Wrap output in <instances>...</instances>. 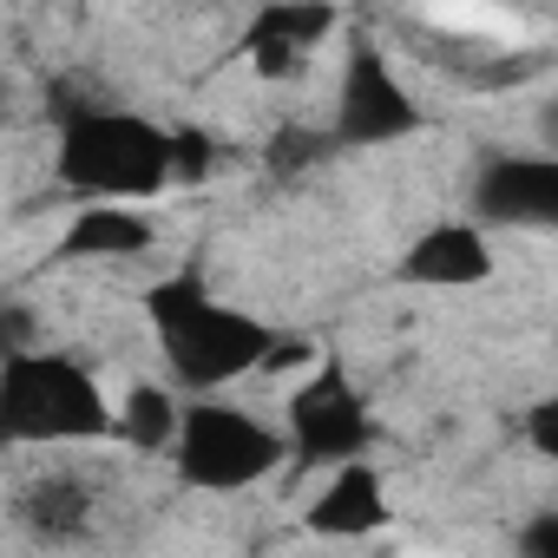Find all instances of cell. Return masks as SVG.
<instances>
[{
	"label": "cell",
	"instance_id": "17",
	"mask_svg": "<svg viewBox=\"0 0 558 558\" xmlns=\"http://www.w3.org/2000/svg\"><path fill=\"white\" fill-rule=\"evenodd\" d=\"M519 551H525V558H558V512H538V519H525V532H519Z\"/></svg>",
	"mask_w": 558,
	"mask_h": 558
},
{
	"label": "cell",
	"instance_id": "2",
	"mask_svg": "<svg viewBox=\"0 0 558 558\" xmlns=\"http://www.w3.org/2000/svg\"><path fill=\"white\" fill-rule=\"evenodd\" d=\"M178 178V138L138 112H73L60 119V184L93 197V204H125L151 197Z\"/></svg>",
	"mask_w": 558,
	"mask_h": 558
},
{
	"label": "cell",
	"instance_id": "4",
	"mask_svg": "<svg viewBox=\"0 0 558 558\" xmlns=\"http://www.w3.org/2000/svg\"><path fill=\"white\" fill-rule=\"evenodd\" d=\"M283 434H269L256 414L230 408V401H191L184 408V434H178V473L204 493H236L263 473L283 466Z\"/></svg>",
	"mask_w": 558,
	"mask_h": 558
},
{
	"label": "cell",
	"instance_id": "14",
	"mask_svg": "<svg viewBox=\"0 0 558 558\" xmlns=\"http://www.w3.org/2000/svg\"><path fill=\"white\" fill-rule=\"evenodd\" d=\"M329 145H336V138H323V132H310V125H290V132H276L269 165H276V171H303V165H316Z\"/></svg>",
	"mask_w": 558,
	"mask_h": 558
},
{
	"label": "cell",
	"instance_id": "16",
	"mask_svg": "<svg viewBox=\"0 0 558 558\" xmlns=\"http://www.w3.org/2000/svg\"><path fill=\"white\" fill-rule=\"evenodd\" d=\"M525 440H532L545 460H558V395H551V401H538V408L525 414Z\"/></svg>",
	"mask_w": 558,
	"mask_h": 558
},
{
	"label": "cell",
	"instance_id": "1",
	"mask_svg": "<svg viewBox=\"0 0 558 558\" xmlns=\"http://www.w3.org/2000/svg\"><path fill=\"white\" fill-rule=\"evenodd\" d=\"M145 310H151V329H158V342H165L171 375H178L191 395H204V401H210L217 388H230L236 375H250L256 362L269 368V355H276L269 323H256V316L217 303V296L204 290L197 269L165 276V283L145 296Z\"/></svg>",
	"mask_w": 558,
	"mask_h": 558
},
{
	"label": "cell",
	"instance_id": "9",
	"mask_svg": "<svg viewBox=\"0 0 558 558\" xmlns=\"http://www.w3.org/2000/svg\"><path fill=\"white\" fill-rule=\"evenodd\" d=\"M329 34H336V8H263V14L250 21L243 53L256 60L263 80H283V73H296L303 53H316Z\"/></svg>",
	"mask_w": 558,
	"mask_h": 558
},
{
	"label": "cell",
	"instance_id": "11",
	"mask_svg": "<svg viewBox=\"0 0 558 558\" xmlns=\"http://www.w3.org/2000/svg\"><path fill=\"white\" fill-rule=\"evenodd\" d=\"M145 243H151V223L138 210H119V204H86L60 236L66 256H138Z\"/></svg>",
	"mask_w": 558,
	"mask_h": 558
},
{
	"label": "cell",
	"instance_id": "8",
	"mask_svg": "<svg viewBox=\"0 0 558 558\" xmlns=\"http://www.w3.org/2000/svg\"><path fill=\"white\" fill-rule=\"evenodd\" d=\"M486 276H493V250L480 223H434L401 256V283H421V290H466V283H486Z\"/></svg>",
	"mask_w": 558,
	"mask_h": 558
},
{
	"label": "cell",
	"instance_id": "3",
	"mask_svg": "<svg viewBox=\"0 0 558 558\" xmlns=\"http://www.w3.org/2000/svg\"><path fill=\"white\" fill-rule=\"evenodd\" d=\"M0 427H8V440H99L119 434V414L73 355L27 349L0 368Z\"/></svg>",
	"mask_w": 558,
	"mask_h": 558
},
{
	"label": "cell",
	"instance_id": "15",
	"mask_svg": "<svg viewBox=\"0 0 558 558\" xmlns=\"http://www.w3.org/2000/svg\"><path fill=\"white\" fill-rule=\"evenodd\" d=\"M171 138H178V178H184V184H197V178L210 171L217 145H210L204 132H191V125H184V132H171Z\"/></svg>",
	"mask_w": 558,
	"mask_h": 558
},
{
	"label": "cell",
	"instance_id": "12",
	"mask_svg": "<svg viewBox=\"0 0 558 558\" xmlns=\"http://www.w3.org/2000/svg\"><path fill=\"white\" fill-rule=\"evenodd\" d=\"M119 434H125L138 453L178 447V434H184V408H178L158 381H138V388L125 395V408H119Z\"/></svg>",
	"mask_w": 558,
	"mask_h": 558
},
{
	"label": "cell",
	"instance_id": "6",
	"mask_svg": "<svg viewBox=\"0 0 558 558\" xmlns=\"http://www.w3.org/2000/svg\"><path fill=\"white\" fill-rule=\"evenodd\" d=\"M408 132H421V106L395 80L388 53L362 40L342 66V86H336V145H395Z\"/></svg>",
	"mask_w": 558,
	"mask_h": 558
},
{
	"label": "cell",
	"instance_id": "10",
	"mask_svg": "<svg viewBox=\"0 0 558 558\" xmlns=\"http://www.w3.org/2000/svg\"><path fill=\"white\" fill-rule=\"evenodd\" d=\"M381 525H388V486H381V473L368 460L336 466L329 493L310 506V532H323V538H368Z\"/></svg>",
	"mask_w": 558,
	"mask_h": 558
},
{
	"label": "cell",
	"instance_id": "5",
	"mask_svg": "<svg viewBox=\"0 0 558 558\" xmlns=\"http://www.w3.org/2000/svg\"><path fill=\"white\" fill-rule=\"evenodd\" d=\"M375 440V414L342 362H323L290 401V453L303 466H355Z\"/></svg>",
	"mask_w": 558,
	"mask_h": 558
},
{
	"label": "cell",
	"instance_id": "7",
	"mask_svg": "<svg viewBox=\"0 0 558 558\" xmlns=\"http://www.w3.org/2000/svg\"><path fill=\"white\" fill-rule=\"evenodd\" d=\"M473 217L512 230H558V158L486 151L473 171Z\"/></svg>",
	"mask_w": 558,
	"mask_h": 558
},
{
	"label": "cell",
	"instance_id": "18",
	"mask_svg": "<svg viewBox=\"0 0 558 558\" xmlns=\"http://www.w3.org/2000/svg\"><path fill=\"white\" fill-rule=\"evenodd\" d=\"M538 132H545V145H551V158H558V99L538 112Z\"/></svg>",
	"mask_w": 558,
	"mask_h": 558
},
{
	"label": "cell",
	"instance_id": "13",
	"mask_svg": "<svg viewBox=\"0 0 558 558\" xmlns=\"http://www.w3.org/2000/svg\"><path fill=\"white\" fill-rule=\"evenodd\" d=\"M86 506H93V486L86 480H40L27 499H21V519L40 532V538H73L86 525Z\"/></svg>",
	"mask_w": 558,
	"mask_h": 558
}]
</instances>
